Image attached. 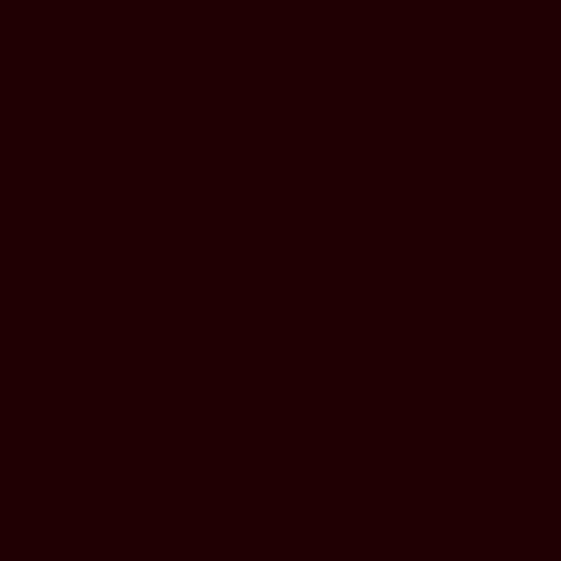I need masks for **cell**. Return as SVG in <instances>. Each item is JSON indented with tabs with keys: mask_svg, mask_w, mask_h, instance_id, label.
Returning a JSON list of instances; mask_svg holds the SVG:
<instances>
[]
</instances>
